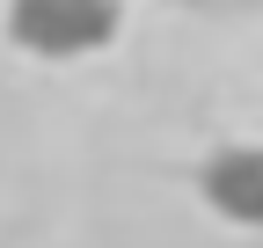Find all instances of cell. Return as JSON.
<instances>
[{"instance_id":"2","label":"cell","mask_w":263,"mask_h":248,"mask_svg":"<svg viewBox=\"0 0 263 248\" xmlns=\"http://www.w3.org/2000/svg\"><path fill=\"white\" fill-rule=\"evenodd\" d=\"M197 197L234 226H263V146H227L197 168Z\"/></svg>"},{"instance_id":"1","label":"cell","mask_w":263,"mask_h":248,"mask_svg":"<svg viewBox=\"0 0 263 248\" xmlns=\"http://www.w3.org/2000/svg\"><path fill=\"white\" fill-rule=\"evenodd\" d=\"M8 37L37 58H88L117 37V0H8Z\"/></svg>"}]
</instances>
